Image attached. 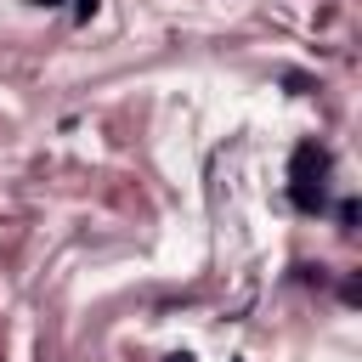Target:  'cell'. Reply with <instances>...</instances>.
<instances>
[{"mask_svg": "<svg viewBox=\"0 0 362 362\" xmlns=\"http://www.w3.org/2000/svg\"><path fill=\"white\" fill-rule=\"evenodd\" d=\"M96 6H102V0H79V6H74V11H79V23H85V17H96Z\"/></svg>", "mask_w": 362, "mask_h": 362, "instance_id": "6da1fadb", "label": "cell"}, {"mask_svg": "<svg viewBox=\"0 0 362 362\" xmlns=\"http://www.w3.org/2000/svg\"><path fill=\"white\" fill-rule=\"evenodd\" d=\"M40 6H57V0H40Z\"/></svg>", "mask_w": 362, "mask_h": 362, "instance_id": "7a4b0ae2", "label": "cell"}]
</instances>
